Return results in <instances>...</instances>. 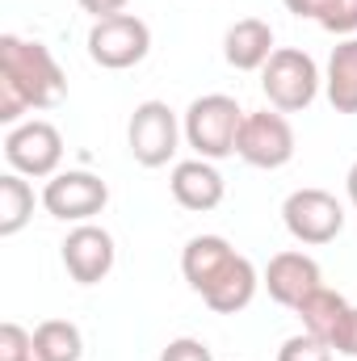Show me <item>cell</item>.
I'll list each match as a JSON object with an SVG mask.
<instances>
[{"label":"cell","instance_id":"1","mask_svg":"<svg viewBox=\"0 0 357 361\" xmlns=\"http://www.w3.org/2000/svg\"><path fill=\"white\" fill-rule=\"evenodd\" d=\"M0 85L13 89L30 109H55L68 92V76L51 47L21 34H0Z\"/></svg>","mask_w":357,"mask_h":361},{"label":"cell","instance_id":"2","mask_svg":"<svg viewBox=\"0 0 357 361\" xmlns=\"http://www.w3.org/2000/svg\"><path fill=\"white\" fill-rule=\"evenodd\" d=\"M244 114L236 97L227 92H206L198 101H189L185 118H181V130H185V143L198 152V160H227L236 156V139H240V126H244Z\"/></svg>","mask_w":357,"mask_h":361},{"label":"cell","instance_id":"3","mask_svg":"<svg viewBox=\"0 0 357 361\" xmlns=\"http://www.w3.org/2000/svg\"><path fill=\"white\" fill-rule=\"evenodd\" d=\"M320 85H324V76H320L315 59L298 47H277L261 68V89H265L269 105L282 114H303L320 97Z\"/></svg>","mask_w":357,"mask_h":361},{"label":"cell","instance_id":"4","mask_svg":"<svg viewBox=\"0 0 357 361\" xmlns=\"http://www.w3.org/2000/svg\"><path fill=\"white\" fill-rule=\"evenodd\" d=\"M152 51V30L143 17L135 13H114V17H101L92 21L89 30V59L97 68H109V72H126L135 63H143Z\"/></svg>","mask_w":357,"mask_h":361},{"label":"cell","instance_id":"5","mask_svg":"<svg viewBox=\"0 0 357 361\" xmlns=\"http://www.w3.org/2000/svg\"><path fill=\"white\" fill-rule=\"evenodd\" d=\"M181 135L185 130H181L177 114L169 109V101H139L135 114H131V126H126L131 156L143 169H164L177 156Z\"/></svg>","mask_w":357,"mask_h":361},{"label":"cell","instance_id":"6","mask_svg":"<svg viewBox=\"0 0 357 361\" xmlns=\"http://www.w3.org/2000/svg\"><path fill=\"white\" fill-rule=\"evenodd\" d=\"M282 223L286 231L298 240V244H332L341 231H345V206L328 193V189H294L286 202H282Z\"/></svg>","mask_w":357,"mask_h":361},{"label":"cell","instance_id":"7","mask_svg":"<svg viewBox=\"0 0 357 361\" xmlns=\"http://www.w3.org/2000/svg\"><path fill=\"white\" fill-rule=\"evenodd\" d=\"M4 160H8V173L51 180L59 173V164H63V135L51 122H42V118L8 126V135H4Z\"/></svg>","mask_w":357,"mask_h":361},{"label":"cell","instance_id":"8","mask_svg":"<svg viewBox=\"0 0 357 361\" xmlns=\"http://www.w3.org/2000/svg\"><path fill=\"white\" fill-rule=\"evenodd\" d=\"M236 156L253 169H282L294 160V126L286 122L282 109H253L244 114L240 139H236Z\"/></svg>","mask_w":357,"mask_h":361},{"label":"cell","instance_id":"9","mask_svg":"<svg viewBox=\"0 0 357 361\" xmlns=\"http://www.w3.org/2000/svg\"><path fill=\"white\" fill-rule=\"evenodd\" d=\"M109 202V185L89 173V169H68L42 185V206L51 219L63 223H92V214H101Z\"/></svg>","mask_w":357,"mask_h":361},{"label":"cell","instance_id":"10","mask_svg":"<svg viewBox=\"0 0 357 361\" xmlns=\"http://www.w3.org/2000/svg\"><path fill=\"white\" fill-rule=\"evenodd\" d=\"M59 248H63V269L80 286H97L114 269V235L97 223H76Z\"/></svg>","mask_w":357,"mask_h":361},{"label":"cell","instance_id":"11","mask_svg":"<svg viewBox=\"0 0 357 361\" xmlns=\"http://www.w3.org/2000/svg\"><path fill=\"white\" fill-rule=\"evenodd\" d=\"M261 286L269 290V298L277 307L294 311L311 290L324 286V273H320V265L307 252H277V257H269L265 273H261Z\"/></svg>","mask_w":357,"mask_h":361},{"label":"cell","instance_id":"12","mask_svg":"<svg viewBox=\"0 0 357 361\" xmlns=\"http://www.w3.org/2000/svg\"><path fill=\"white\" fill-rule=\"evenodd\" d=\"M169 189L177 197V206L193 210V214H206L223 202L227 185H223V173L210 164V160H181L169 177Z\"/></svg>","mask_w":357,"mask_h":361},{"label":"cell","instance_id":"13","mask_svg":"<svg viewBox=\"0 0 357 361\" xmlns=\"http://www.w3.org/2000/svg\"><path fill=\"white\" fill-rule=\"evenodd\" d=\"M257 286H261V273L253 269V261L248 257H231L223 273L202 290V302L210 307V311H219V315H236V311H244L253 298H257Z\"/></svg>","mask_w":357,"mask_h":361},{"label":"cell","instance_id":"14","mask_svg":"<svg viewBox=\"0 0 357 361\" xmlns=\"http://www.w3.org/2000/svg\"><path fill=\"white\" fill-rule=\"evenodd\" d=\"M273 30L261 17H240L227 34H223V59L236 68V72H261L273 55Z\"/></svg>","mask_w":357,"mask_h":361},{"label":"cell","instance_id":"15","mask_svg":"<svg viewBox=\"0 0 357 361\" xmlns=\"http://www.w3.org/2000/svg\"><path fill=\"white\" fill-rule=\"evenodd\" d=\"M236 257V248L223 240V235H193L189 244H185V252H181V273H185V281L202 294L219 273L223 265Z\"/></svg>","mask_w":357,"mask_h":361},{"label":"cell","instance_id":"16","mask_svg":"<svg viewBox=\"0 0 357 361\" xmlns=\"http://www.w3.org/2000/svg\"><path fill=\"white\" fill-rule=\"evenodd\" d=\"M324 92H328L337 114H357V38H345L332 47Z\"/></svg>","mask_w":357,"mask_h":361},{"label":"cell","instance_id":"17","mask_svg":"<svg viewBox=\"0 0 357 361\" xmlns=\"http://www.w3.org/2000/svg\"><path fill=\"white\" fill-rule=\"evenodd\" d=\"M294 311H298V319H303V332H311V336H320V341H332V332L341 328V319H345L349 302H345V294H341V290L320 286V290H311Z\"/></svg>","mask_w":357,"mask_h":361},{"label":"cell","instance_id":"18","mask_svg":"<svg viewBox=\"0 0 357 361\" xmlns=\"http://www.w3.org/2000/svg\"><path fill=\"white\" fill-rule=\"evenodd\" d=\"M282 4L294 17L315 21L328 34H345V38L357 34V0H282Z\"/></svg>","mask_w":357,"mask_h":361},{"label":"cell","instance_id":"19","mask_svg":"<svg viewBox=\"0 0 357 361\" xmlns=\"http://www.w3.org/2000/svg\"><path fill=\"white\" fill-rule=\"evenodd\" d=\"M85 336L72 319H47L34 328V357L38 361H80Z\"/></svg>","mask_w":357,"mask_h":361},{"label":"cell","instance_id":"20","mask_svg":"<svg viewBox=\"0 0 357 361\" xmlns=\"http://www.w3.org/2000/svg\"><path fill=\"white\" fill-rule=\"evenodd\" d=\"M34 219V189L21 173H4L0 177V235H17L25 223Z\"/></svg>","mask_w":357,"mask_h":361},{"label":"cell","instance_id":"21","mask_svg":"<svg viewBox=\"0 0 357 361\" xmlns=\"http://www.w3.org/2000/svg\"><path fill=\"white\" fill-rule=\"evenodd\" d=\"M277 361H332V345L311 332H298L277 349Z\"/></svg>","mask_w":357,"mask_h":361},{"label":"cell","instance_id":"22","mask_svg":"<svg viewBox=\"0 0 357 361\" xmlns=\"http://www.w3.org/2000/svg\"><path fill=\"white\" fill-rule=\"evenodd\" d=\"M0 361H34V332L4 319L0 324Z\"/></svg>","mask_w":357,"mask_h":361},{"label":"cell","instance_id":"23","mask_svg":"<svg viewBox=\"0 0 357 361\" xmlns=\"http://www.w3.org/2000/svg\"><path fill=\"white\" fill-rule=\"evenodd\" d=\"M160 361H214V353L198 336H177V341H169V349L160 353Z\"/></svg>","mask_w":357,"mask_h":361},{"label":"cell","instance_id":"24","mask_svg":"<svg viewBox=\"0 0 357 361\" xmlns=\"http://www.w3.org/2000/svg\"><path fill=\"white\" fill-rule=\"evenodd\" d=\"M337 353H345V357L357 361V307H349L345 311V319H341V328L332 332V341H328Z\"/></svg>","mask_w":357,"mask_h":361},{"label":"cell","instance_id":"25","mask_svg":"<svg viewBox=\"0 0 357 361\" xmlns=\"http://www.w3.org/2000/svg\"><path fill=\"white\" fill-rule=\"evenodd\" d=\"M126 4H131V0H80V8L92 13L97 21H101V17H114V13H126Z\"/></svg>","mask_w":357,"mask_h":361},{"label":"cell","instance_id":"26","mask_svg":"<svg viewBox=\"0 0 357 361\" xmlns=\"http://www.w3.org/2000/svg\"><path fill=\"white\" fill-rule=\"evenodd\" d=\"M345 189H349V202L357 206V160H353V169H349V177H345Z\"/></svg>","mask_w":357,"mask_h":361},{"label":"cell","instance_id":"27","mask_svg":"<svg viewBox=\"0 0 357 361\" xmlns=\"http://www.w3.org/2000/svg\"><path fill=\"white\" fill-rule=\"evenodd\" d=\"M34 361H38V357H34Z\"/></svg>","mask_w":357,"mask_h":361}]
</instances>
